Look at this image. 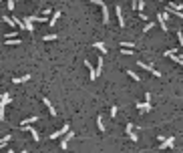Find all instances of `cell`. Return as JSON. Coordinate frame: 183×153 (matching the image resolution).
I'll list each match as a JSON object with an SVG mask.
<instances>
[{
    "label": "cell",
    "instance_id": "obj_31",
    "mask_svg": "<svg viewBox=\"0 0 183 153\" xmlns=\"http://www.w3.org/2000/svg\"><path fill=\"white\" fill-rule=\"evenodd\" d=\"M40 14H42V16H46V18H48V14H52V10H50V8H45V10H40Z\"/></svg>",
    "mask_w": 183,
    "mask_h": 153
},
{
    "label": "cell",
    "instance_id": "obj_17",
    "mask_svg": "<svg viewBox=\"0 0 183 153\" xmlns=\"http://www.w3.org/2000/svg\"><path fill=\"white\" fill-rule=\"evenodd\" d=\"M95 48H97L101 54H105V52H107V46H105V42H95Z\"/></svg>",
    "mask_w": 183,
    "mask_h": 153
},
{
    "label": "cell",
    "instance_id": "obj_39",
    "mask_svg": "<svg viewBox=\"0 0 183 153\" xmlns=\"http://www.w3.org/2000/svg\"><path fill=\"white\" fill-rule=\"evenodd\" d=\"M159 2H179V0H159Z\"/></svg>",
    "mask_w": 183,
    "mask_h": 153
},
{
    "label": "cell",
    "instance_id": "obj_5",
    "mask_svg": "<svg viewBox=\"0 0 183 153\" xmlns=\"http://www.w3.org/2000/svg\"><path fill=\"white\" fill-rule=\"evenodd\" d=\"M73 137H75V133H73V131H69V133L60 139V147H62V149H66V147H69V141H71Z\"/></svg>",
    "mask_w": 183,
    "mask_h": 153
},
{
    "label": "cell",
    "instance_id": "obj_6",
    "mask_svg": "<svg viewBox=\"0 0 183 153\" xmlns=\"http://www.w3.org/2000/svg\"><path fill=\"white\" fill-rule=\"evenodd\" d=\"M137 109L141 113H149L153 107H151V101H145V103H137Z\"/></svg>",
    "mask_w": 183,
    "mask_h": 153
},
{
    "label": "cell",
    "instance_id": "obj_9",
    "mask_svg": "<svg viewBox=\"0 0 183 153\" xmlns=\"http://www.w3.org/2000/svg\"><path fill=\"white\" fill-rule=\"evenodd\" d=\"M175 145V137H167L163 143H161V149H169V147H173Z\"/></svg>",
    "mask_w": 183,
    "mask_h": 153
},
{
    "label": "cell",
    "instance_id": "obj_33",
    "mask_svg": "<svg viewBox=\"0 0 183 153\" xmlns=\"http://www.w3.org/2000/svg\"><path fill=\"white\" fill-rule=\"evenodd\" d=\"M123 54H133V48H121Z\"/></svg>",
    "mask_w": 183,
    "mask_h": 153
},
{
    "label": "cell",
    "instance_id": "obj_14",
    "mask_svg": "<svg viewBox=\"0 0 183 153\" xmlns=\"http://www.w3.org/2000/svg\"><path fill=\"white\" fill-rule=\"evenodd\" d=\"M34 121H38V115H32V117L24 119V121L20 123V127H26V125H30V123H34Z\"/></svg>",
    "mask_w": 183,
    "mask_h": 153
},
{
    "label": "cell",
    "instance_id": "obj_20",
    "mask_svg": "<svg viewBox=\"0 0 183 153\" xmlns=\"http://www.w3.org/2000/svg\"><path fill=\"white\" fill-rule=\"evenodd\" d=\"M97 127H99V131H105V125H103V115H97Z\"/></svg>",
    "mask_w": 183,
    "mask_h": 153
},
{
    "label": "cell",
    "instance_id": "obj_37",
    "mask_svg": "<svg viewBox=\"0 0 183 153\" xmlns=\"http://www.w3.org/2000/svg\"><path fill=\"white\" fill-rule=\"evenodd\" d=\"M133 127H135L133 123H127V127H125V129H127V133H129V131H133Z\"/></svg>",
    "mask_w": 183,
    "mask_h": 153
},
{
    "label": "cell",
    "instance_id": "obj_26",
    "mask_svg": "<svg viewBox=\"0 0 183 153\" xmlns=\"http://www.w3.org/2000/svg\"><path fill=\"white\" fill-rule=\"evenodd\" d=\"M14 6H16V0H8V4H6L8 12H12V10H14Z\"/></svg>",
    "mask_w": 183,
    "mask_h": 153
},
{
    "label": "cell",
    "instance_id": "obj_38",
    "mask_svg": "<svg viewBox=\"0 0 183 153\" xmlns=\"http://www.w3.org/2000/svg\"><path fill=\"white\" fill-rule=\"evenodd\" d=\"M179 65H183V54H179V61H177Z\"/></svg>",
    "mask_w": 183,
    "mask_h": 153
},
{
    "label": "cell",
    "instance_id": "obj_11",
    "mask_svg": "<svg viewBox=\"0 0 183 153\" xmlns=\"http://www.w3.org/2000/svg\"><path fill=\"white\" fill-rule=\"evenodd\" d=\"M42 103H45L46 107H48V113L52 115V117H56V109H54V107H52V103H50V101H48V97H45V99H42Z\"/></svg>",
    "mask_w": 183,
    "mask_h": 153
},
{
    "label": "cell",
    "instance_id": "obj_28",
    "mask_svg": "<svg viewBox=\"0 0 183 153\" xmlns=\"http://www.w3.org/2000/svg\"><path fill=\"white\" fill-rule=\"evenodd\" d=\"M151 28H155V24H153V22H147V24H145V28H143V32H149Z\"/></svg>",
    "mask_w": 183,
    "mask_h": 153
},
{
    "label": "cell",
    "instance_id": "obj_4",
    "mask_svg": "<svg viewBox=\"0 0 183 153\" xmlns=\"http://www.w3.org/2000/svg\"><path fill=\"white\" fill-rule=\"evenodd\" d=\"M139 67H141V69H145V71H149L153 76H161V73H159L157 69H153L151 65H147V63H143V61H139Z\"/></svg>",
    "mask_w": 183,
    "mask_h": 153
},
{
    "label": "cell",
    "instance_id": "obj_23",
    "mask_svg": "<svg viewBox=\"0 0 183 153\" xmlns=\"http://www.w3.org/2000/svg\"><path fill=\"white\" fill-rule=\"evenodd\" d=\"M127 76H131L133 81H141V76H139L137 73H135V71H127Z\"/></svg>",
    "mask_w": 183,
    "mask_h": 153
},
{
    "label": "cell",
    "instance_id": "obj_8",
    "mask_svg": "<svg viewBox=\"0 0 183 153\" xmlns=\"http://www.w3.org/2000/svg\"><path fill=\"white\" fill-rule=\"evenodd\" d=\"M22 129H24V131H30V135H32L34 141H40V135H38V131H36L34 127H28V125H26V127H22Z\"/></svg>",
    "mask_w": 183,
    "mask_h": 153
},
{
    "label": "cell",
    "instance_id": "obj_16",
    "mask_svg": "<svg viewBox=\"0 0 183 153\" xmlns=\"http://www.w3.org/2000/svg\"><path fill=\"white\" fill-rule=\"evenodd\" d=\"M101 10H103V22L107 24V22H109V8L103 4V6H101Z\"/></svg>",
    "mask_w": 183,
    "mask_h": 153
},
{
    "label": "cell",
    "instance_id": "obj_12",
    "mask_svg": "<svg viewBox=\"0 0 183 153\" xmlns=\"http://www.w3.org/2000/svg\"><path fill=\"white\" fill-rule=\"evenodd\" d=\"M85 67L89 69V75H91V81H95V79H97V71L93 69V65L89 63V61H85Z\"/></svg>",
    "mask_w": 183,
    "mask_h": 153
},
{
    "label": "cell",
    "instance_id": "obj_7",
    "mask_svg": "<svg viewBox=\"0 0 183 153\" xmlns=\"http://www.w3.org/2000/svg\"><path fill=\"white\" fill-rule=\"evenodd\" d=\"M115 12H117V20H119V26H125V16H123V8H121V6H117V8H115Z\"/></svg>",
    "mask_w": 183,
    "mask_h": 153
},
{
    "label": "cell",
    "instance_id": "obj_34",
    "mask_svg": "<svg viewBox=\"0 0 183 153\" xmlns=\"http://www.w3.org/2000/svg\"><path fill=\"white\" fill-rule=\"evenodd\" d=\"M89 2H93V4H97V6H103V4H105V0H89Z\"/></svg>",
    "mask_w": 183,
    "mask_h": 153
},
{
    "label": "cell",
    "instance_id": "obj_29",
    "mask_svg": "<svg viewBox=\"0 0 183 153\" xmlns=\"http://www.w3.org/2000/svg\"><path fill=\"white\" fill-rule=\"evenodd\" d=\"M133 46H135L133 42H127V40H125V42H121V48H133Z\"/></svg>",
    "mask_w": 183,
    "mask_h": 153
},
{
    "label": "cell",
    "instance_id": "obj_13",
    "mask_svg": "<svg viewBox=\"0 0 183 153\" xmlns=\"http://www.w3.org/2000/svg\"><path fill=\"white\" fill-rule=\"evenodd\" d=\"M26 81H30V75H22V76H14V79H12L14 85H18V83H26Z\"/></svg>",
    "mask_w": 183,
    "mask_h": 153
},
{
    "label": "cell",
    "instance_id": "obj_3",
    "mask_svg": "<svg viewBox=\"0 0 183 153\" xmlns=\"http://www.w3.org/2000/svg\"><path fill=\"white\" fill-rule=\"evenodd\" d=\"M181 2H169L167 6H165V10H169V12H175V14H179L181 12Z\"/></svg>",
    "mask_w": 183,
    "mask_h": 153
},
{
    "label": "cell",
    "instance_id": "obj_40",
    "mask_svg": "<svg viewBox=\"0 0 183 153\" xmlns=\"http://www.w3.org/2000/svg\"><path fill=\"white\" fill-rule=\"evenodd\" d=\"M8 153H26V151H12V149H8Z\"/></svg>",
    "mask_w": 183,
    "mask_h": 153
},
{
    "label": "cell",
    "instance_id": "obj_2",
    "mask_svg": "<svg viewBox=\"0 0 183 153\" xmlns=\"http://www.w3.org/2000/svg\"><path fill=\"white\" fill-rule=\"evenodd\" d=\"M69 127H71V125H66V123H64V125H62L58 131L50 133V139H62V137H64V133H69Z\"/></svg>",
    "mask_w": 183,
    "mask_h": 153
},
{
    "label": "cell",
    "instance_id": "obj_15",
    "mask_svg": "<svg viewBox=\"0 0 183 153\" xmlns=\"http://www.w3.org/2000/svg\"><path fill=\"white\" fill-rule=\"evenodd\" d=\"M4 44L14 46V44H22V40H20V38H6V40H4Z\"/></svg>",
    "mask_w": 183,
    "mask_h": 153
},
{
    "label": "cell",
    "instance_id": "obj_10",
    "mask_svg": "<svg viewBox=\"0 0 183 153\" xmlns=\"http://www.w3.org/2000/svg\"><path fill=\"white\" fill-rule=\"evenodd\" d=\"M22 20H24V24H26V30H28V32H32V30H34V26H32V22H34V20H32V16H24Z\"/></svg>",
    "mask_w": 183,
    "mask_h": 153
},
{
    "label": "cell",
    "instance_id": "obj_21",
    "mask_svg": "<svg viewBox=\"0 0 183 153\" xmlns=\"http://www.w3.org/2000/svg\"><path fill=\"white\" fill-rule=\"evenodd\" d=\"M2 20L8 24V26H16V22H14V18H10V16H2Z\"/></svg>",
    "mask_w": 183,
    "mask_h": 153
},
{
    "label": "cell",
    "instance_id": "obj_22",
    "mask_svg": "<svg viewBox=\"0 0 183 153\" xmlns=\"http://www.w3.org/2000/svg\"><path fill=\"white\" fill-rule=\"evenodd\" d=\"M8 141H10V135H4V137L0 139V147H6V145H8Z\"/></svg>",
    "mask_w": 183,
    "mask_h": 153
},
{
    "label": "cell",
    "instance_id": "obj_18",
    "mask_svg": "<svg viewBox=\"0 0 183 153\" xmlns=\"http://www.w3.org/2000/svg\"><path fill=\"white\" fill-rule=\"evenodd\" d=\"M101 73H103V57L97 59V76H101Z\"/></svg>",
    "mask_w": 183,
    "mask_h": 153
},
{
    "label": "cell",
    "instance_id": "obj_19",
    "mask_svg": "<svg viewBox=\"0 0 183 153\" xmlns=\"http://www.w3.org/2000/svg\"><path fill=\"white\" fill-rule=\"evenodd\" d=\"M58 18H60V12H52V16H50V22H48V24H50V26H54Z\"/></svg>",
    "mask_w": 183,
    "mask_h": 153
},
{
    "label": "cell",
    "instance_id": "obj_24",
    "mask_svg": "<svg viewBox=\"0 0 183 153\" xmlns=\"http://www.w3.org/2000/svg\"><path fill=\"white\" fill-rule=\"evenodd\" d=\"M32 20H34V22H45L46 16H42V14H34V16H32Z\"/></svg>",
    "mask_w": 183,
    "mask_h": 153
},
{
    "label": "cell",
    "instance_id": "obj_25",
    "mask_svg": "<svg viewBox=\"0 0 183 153\" xmlns=\"http://www.w3.org/2000/svg\"><path fill=\"white\" fill-rule=\"evenodd\" d=\"M159 24H161V30H169V28H167V20H163L161 14H159Z\"/></svg>",
    "mask_w": 183,
    "mask_h": 153
},
{
    "label": "cell",
    "instance_id": "obj_1",
    "mask_svg": "<svg viewBox=\"0 0 183 153\" xmlns=\"http://www.w3.org/2000/svg\"><path fill=\"white\" fill-rule=\"evenodd\" d=\"M10 101H12V97H10L8 93H2V103H0V119H2V121H4V117H6V115H4V109H6V105H8Z\"/></svg>",
    "mask_w": 183,
    "mask_h": 153
},
{
    "label": "cell",
    "instance_id": "obj_32",
    "mask_svg": "<svg viewBox=\"0 0 183 153\" xmlns=\"http://www.w3.org/2000/svg\"><path fill=\"white\" fill-rule=\"evenodd\" d=\"M56 38H58L56 34H46V37H45V40L48 42V40H56Z\"/></svg>",
    "mask_w": 183,
    "mask_h": 153
},
{
    "label": "cell",
    "instance_id": "obj_36",
    "mask_svg": "<svg viewBox=\"0 0 183 153\" xmlns=\"http://www.w3.org/2000/svg\"><path fill=\"white\" fill-rule=\"evenodd\" d=\"M137 8H139V10H143V8H145V0H139V2H137Z\"/></svg>",
    "mask_w": 183,
    "mask_h": 153
},
{
    "label": "cell",
    "instance_id": "obj_30",
    "mask_svg": "<svg viewBox=\"0 0 183 153\" xmlns=\"http://www.w3.org/2000/svg\"><path fill=\"white\" fill-rule=\"evenodd\" d=\"M177 40H179V46H183V32L177 30Z\"/></svg>",
    "mask_w": 183,
    "mask_h": 153
},
{
    "label": "cell",
    "instance_id": "obj_35",
    "mask_svg": "<svg viewBox=\"0 0 183 153\" xmlns=\"http://www.w3.org/2000/svg\"><path fill=\"white\" fill-rule=\"evenodd\" d=\"M111 117H113V119H115V117H117V107H115V105H113V107H111Z\"/></svg>",
    "mask_w": 183,
    "mask_h": 153
},
{
    "label": "cell",
    "instance_id": "obj_27",
    "mask_svg": "<svg viewBox=\"0 0 183 153\" xmlns=\"http://www.w3.org/2000/svg\"><path fill=\"white\" fill-rule=\"evenodd\" d=\"M127 135H129V139H131V141H139V137H137V133H135V131H129Z\"/></svg>",
    "mask_w": 183,
    "mask_h": 153
}]
</instances>
